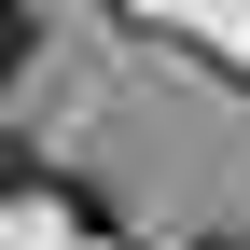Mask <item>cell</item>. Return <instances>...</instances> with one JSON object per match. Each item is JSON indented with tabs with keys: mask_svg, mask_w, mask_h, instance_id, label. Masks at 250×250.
I'll return each mask as SVG.
<instances>
[{
	"mask_svg": "<svg viewBox=\"0 0 250 250\" xmlns=\"http://www.w3.org/2000/svg\"><path fill=\"white\" fill-rule=\"evenodd\" d=\"M195 250H236V236H195Z\"/></svg>",
	"mask_w": 250,
	"mask_h": 250,
	"instance_id": "2",
	"label": "cell"
},
{
	"mask_svg": "<svg viewBox=\"0 0 250 250\" xmlns=\"http://www.w3.org/2000/svg\"><path fill=\"white\" fill-rule=\"evenodd\" d=\"M28 70V0H0V83Z\"/></svg>",
	"mask_w": 250,
	"mask_h": 250,
	"instance_id": "1",
	"label": "cell"
}]
</instances>
